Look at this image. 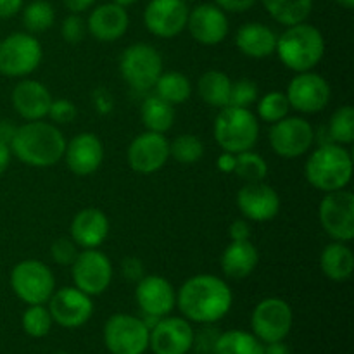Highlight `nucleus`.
<instances>
[{
  "mask_svg": "<svg viewBox=\"0 0 354 354\" xmlns=\"http://www.w3.org/2000/svg\"><path fill=\"white\" fill-rule=\"evenodd\" d=\"M234 303V294L220 277L201 273L190 277L176 292V306L183 318L196 324H214L225 318Z\"/></svg>",
  "mask_w": 354,
  "mask_h": 354,
  "instance_id": "obj_1",
  "label": "nucleus"
},
{
  "mask_svg": "<svg viewBox=\"0 0 354 354\" xmlns=\"http://www.w3.org/2000/svg\"><path fill=\"white\" fill-rule=\"evenodd\" d=\"M10 152L31 168L55 166L66 151V138L54 123L28 121L16 128L10 138Z\"/></svg>",
  "mask_w": 354,
  "mask_h": 354,
  "instance_id": "obj_2",
  "label": "nucleus"
},
{
  "mask_svg": "<svg viewBox=\"0 0 354 354\" xmlns=\"http://www.w3.org/2000/svg\"><path fill=\"white\" fill-rule=\"evenodd\" d=\"M277 55L286 68L294 73L313 71L315 66L324 59L325 38L322 31L306 21L287 26L277 37Z\"/></svg>",
  "mask_w": 354,
  "mask_h": 354,
  "instance_id": "obj_3",
  "label": "nucleus"
},
{
  "mask_svg": "<svg viewBox=\"0 0 354 354\" xmlns=\"http://www.w3.org/2000/svg\"><path fill=\"white\" fill-rule=\"evenodd\" d=\"M308 183L322 192L346 189L353 176L351 152L339 144H324L315 149L304 166Z\"/></svg>",
  "mask_w": 354,
  "mask_h": 354,
  "instance_id": "obj_4",
  "label": "nucleus"
},
{
  "mask_svg": "<svg viewBox=\"0 0 354 354\" xmlns=\"http://www.w3.org/2000/svg\"><path fill=\"white\" fill-rule=\"evenodd\" d=\"M214 140L225 152L251 151L259 138L258 116L249 107H221L214 120Z\"/></svg>",
  "mask_w": 354,
  "mask_h": 354,
  "instance_id": "obj_5",
  "label": "nucleus"
},
{
  "mask_svg": "<svg viewBox=\"0 0 354 354\" xmlns=\"http://www.w3.org/2000/svg\"><path fill=\"white\" fill-rule=\"evenodd\" d=\"M10 287L28 306L45 304L55 290V277L44 261L23 259L10 272Z\"/></svg>",
  "mask_w": 354,
  "mask_h": 354,
  "instance_id": "obj_6",
  "label": "nucleus"
},
{
  "mask_svg": "<svg viewBox=\"0 0 354 354\" xmlns=\"http://www.w3.org/2000/svg\"><path fill=\"white\" fill-rule=\"evenodd\" d=\"M44 50L31 33L16 31L0 41V75L23 78L40 66Z\"/></svg>",
  "mask_w": 354,
  "mask_h": 354,
  "instance_id": "obj_7",
  "label": "nucleus"
},
{
  "mask_svg": "<svg viewBox=\"0 0 354 354\" xmlns=\"http://www.w3.org/2000/svg\"><path fill=\"white\" fill-rule=\"evenodd\" d=\"M120 71L131 88L138 92L154 88L162 73L161 54L149 44L130 45L121 54Z\"/></svg>",
  "mask_w": 354,
  "mask_h": 354,
  "instance_id": "obj_8",
  "label": "nucleus"
},
{
  "mask_svg": "<svg viewBox=\"0 0 354 354\" xmlns=\"http://www.w3.org/2000/svg\"><path fill=\"white\" fill-rule=\"evenodd\" d=\"M151 330L142 318L116 313L104 325V344L111 354H144L149 349Z\"/></svg>",
  "mask_w": 354,
  "mask_h": 354,
  "instance_id": "obj_9",
  "label": "nucleus"
},
{
  "mask_svg": "<svg viewBox=\"0 0 354 354\" xmlns=\"http://www.w3.org/2000/svg\"><path fill=\"white\" fill-rule=\"evenodd\" d=\"M294 315L289 303L280 297H266L259 301L251 315L252 334L265 344L280 342L292 328Z\"/></svg>",
  "mask_w": 354,
  "mask_h": 354,
  "instance_id": "obj_10",
  "label": "nucleus"
},
{
  "mask_svg": "<svg viewBox=\"0 0 354 354\" xmlns=\"http://www.w3.org/2000/svg\"><path fill=\"white\" fill-rule=\"evenodd\" d=\"M320 225L328 237L339 242L354 239V196L351 190L327 192L318 209Z\"/></svg>",
  "mask_w": 354,
  "mask_h": 354,
  "instance_id": "obj_11",
  "label": "nucleus"
},
{
  "mask_svg": "<svg viewBox=\"0 0 354 354\" xmlns=\"http://www.w3.org/2000/svg\"><path fill=\"white\" fill-rule=\"evenodd\" d=\"M71 279L76 289L92 296L106 292L113 280V263L99 249H83L71 265Z\"/></svg>",
  "mask_w": 354,
  "mask_h": 354,
  "instance_id": "obj_12",
  "label": "nucleus"
},
{
  "mask_svg": "<svg viewBox=\"0 0 354 354\" xmlns=\"http://www.w3.org/2000/svg\"><path fill=\"white\" fill-rule=\"evenodd\" d=\"M268 140L277 156L296 159L311 149L315 142V130L304 118L286 116L272 124Z\"/></svg>",
  "mask_w": 354,
  "mask_h": 354,
  "instance_id": "obj_13",
  "label": "nucleus"
},
{
  "mask_svg": "<svg viewBox=\"0 0 354 354\" xmlns=\"http://www.w3.org/2000/svg\"><path fill=\"white\" fill-rule=\"evenodd\" d=\"M287 100L290 109L303 114H317L330 102L332 90L327 80L315 71L296 73L287 86Z\"/></svg>",
  "mask_w": 354,
  "mask_h": 354,
  "instance_id": "obj_14",
  "label": "nucleus"
},
{
  "mask_svg": "<svg viewBox=\"0 0 354 354\" xmlns=\"http://www.w3.org/2000/svg\"><path fill=\"white\" fill-rule=\"evenodd\" d=\"M52 320L64 328L83 327L93 315V301L88 294L73 287L54 290L48 299Z\"/></svg>",
  "mask_w": 354,
  "mask_h": 354,
  "instance_id": "obj_15",
  "label": "nucleus"
},
{
  "mask_svg": "<svg viewBox=\"0 0 354 354\" xmlns=\"http://www.w3.org/2000/svg\"><path fill=\"white\" fill-rule=\"evenodd\" d=\"M169 159V142L165 133L147 131L137 135L128 145L127 161L133 171L151 175L159 171Z\"/></svg>",
  "mask_w": 354,
  "mask_h": 354,
  "instance_id": "obj_16",
  "label": "nucleus"
},
{
  "mask_svg": "<svg viewBox=\"0 0 354 354\" xmlns=\"http://www.w3.org/2000/svg\"><path fill=\"white\" fill-rule=\"evenodd\" d=\"M196 334L187 318L162 317L151 328L149 348L154 354H187L194 348Z\"/></svg>",
  "mask_w": 354,
  "mask_h": 354,
  "instance_id": "obj_17",
  "label": "nucleus"
},
{
  "mask_svg": "<svg viewBox=\"0 0 354 354\" xmlns=\"http://www.w3.org/2000/svg\"><path fill=\"white\" fill-rule=\"evenodd\" d=\"M189 3L183 0H151L144 10V24L154 37L173 38L187 28Z\"/></svg>",
  "mask_w": 354,
  "mask_h": 354,
  "instance_id": "obj_18",
  "label": "nucleus"
},
{
  "mask_svg": "<svg viewBox=\"0 0 354 354\" xmlns=\"http://www.w3.org/2000/svg\"><path fill=\"white\" fill-rule=\"evenodd\" d=\"M189 33L197 44L201 45H218L228 37L227 12L216 6V3H199L189 10L187 19Z\"/></svg>",
  "mask_w": 354,
  "mask_h": 354,
  "instance_id": "obj_19",
  "label": "nucleus"
},
{
  "mask_svg": "<svg viewBox=\"0 0 354 354\" xmlns=\"http://www.w3.org/2000/svg\"><path fill=\"white\" fill-rule=\"evenodd\" d=\"M237 207L245 220L266 223L280 211V196L265 182L245 183L237 194Z\"/></svg>",
  "mask_w": 354,
  "mask_h": 354,
  "instance_id": "obj_20",
  "label": "nucleus"
},
{
  "mask_svg": "<svg viewBox=\"0 0 354 354\" xmlns=\"http://www.w3.org/2000/svg\"><path fill=\"white\" fill-rule=\"evenodd\" d=\"M135 297L142 313L152 317H168L176 306V292L171 283L159 275H144L137 283Z\"/></svg>",
  "mask_w": 354,
  "mask_h": 354,
  "instance_id": "obj_21",
  "label": "nucleus"
},
{
  "mask_svg": "<svg viewBox=\"0 0 354 354\" xmlns=\"http://www.w3.org/2000/svg\"><path fill=\"white\" fill-rule=\"evenodd\" d=\"M64 159L76 176H88L100 168L104 161V144L95 133L83 131L66 142Z\"/></svg>",
  "mask_w": 354,
  "mask_h": 354,
  "instance_id": "obj_22",
  "label": "nucleus"
},
{
  "mask_svg": "<svg viewBox=\"0 0 354 354\" xmlns=\"http://www.w3.org/2000/svg\"><path fill=\"white\" fill-rule=\"evenodd\" d=\"M128 24H130V17H128L127 9L109 2L97 6L90 12L88 19H86V31L95 40L111 44V41L120 40L127 33Z\"/></svg>",
  "mask_w": 354,
  "mask_h": 354,
  "instance_id": "obj_23",
  "label": "nucleus"
},
{
  "mask_svg": "<svg viewBox=\"0 0 354 354\" xmlns=\"http://www.w3.org/2000/svg\"><path fill=\"white\" fill-rule=\"evenodd\" d=\"M12 106L16 113L26 121L44 120L52 104V93L44 83L37 80H21L12 90Z\"/></svg>",
  "mask_w": 354,
  "mask_h": 354,
  "instance_id": "obj_24",
  "label": "nucleus"
},
{
  "mask_svg": "<svg viewBox=\"0 0 354 354\" xmlns=\"http://www.w3.org/2000/svg\"><path fill=\"white\" fill-rule=\"evenodd\" d=\"M71 239L82 249H99L109 235V220L97 207H86L75 214L71 221Z\"/></svg>",
  "mask_w": 354,
  "mask_h": 354,
  "instance_id": "obj_25",
  "label": "nucleus"
},
{
  "mask_svg": "<svg viewBox=\"0 0 354 354\" xmlns=\"http://www.w3.org/2000/svg\"><path fill=\"white\" fill-rule=\"evenodd\" d=\"M235 45L248 57L265 59L275 54L277 33L263 23H245L237 30Z\"/></svg>",
  "mask_w": 354,
  "mask_h": 354,
  "instance_id": "obj_26",
  "label": "nucleus"
},
{
  "mask_svg": "<svg viewBox=\"0 0 354 354\" xmlns=\"http://www.w3.org/2000/svg\"><path fill=\"white\" fill-rule=\"evenodd\" d=\"M259 263V252L251 241H232L221 254L220 266L225 277L248 279Z\"/></svg>",
  "mask_w": 354,
  "mask_h": 354,
  "instance_id": "obj_27",
  "label": "nucleus"
},
{
  "mask_svg": "<svg viewBox=\"0 0 354 354\" xmlns=\"http://www.w3.org/2000/svg\"><path fill=\"white\" fill-rule=\"evenodd\" d=\"M320 268L327 279L334 282H344L351 279L354 272V254L348 242L334 241L320 254Z\"/></svg>",
  "mask_w": 354,
  "mask_h": 354,
  "instance_id": "obj_28",
  "label": "nucleus"
},
{
  "mask_svg": "<svg viewBox=\"0 0 354 354\" xmlns=\"http://www.w3.org/2000/svg\"><path fill=\"white\" fill-rule=\"evenodd\" d=\"M232 80L227 73L211 69L206 71L197 82V93L201 99L213 107H227L230 104Z\"/></svg>",
  "mask_w": 354,
  "mask_h": 354,
  "instance_id": "obj_29",
  "label": "nucleus"
},
{
  "mask_svg": "<svg viewBox=\"0 0 354 354\" xmlns=\"http://www.w3.org/2000/svg\"><path fill=\"white\" fill-rule=\"evenodd\" d=\"M261 3L270 17L286 28L304 23L313 10V0H261Z\"/></svg>",
  "mask_w": 354,
  "mask_h": 354,
  "instance_id": "obj_30",
  "label": "nucleus"
},
{
  "mask_svg": "<svg viewBox=\"0 0 354 354\" xmlns=\"http://www.w3.org/2000/svg\"><path fill=\"white\" fill-rule=\"evenodd\" d=\"M140 118L147 131L166 133L175 123V106L159 99L158 95H151L142 104Z\"/></svg>",
  "mask_w": 354,
  "mask_h": 354,
  "instance_id": "obj_31",
  "label": "nucleus"
},
{
  "mask_svg": "<svg viewBox=\"0 0 354 354\" xmlns=\"http://www.w3.org/2000/svg\"><path fill=\"white\" fill-rule=\"evenodd\" d=\"M214 354H265V344L252 332L228 330L214 341Z\"/></svg>",
  "mask_w": 354,
  "mask_h": 354,
  "instance_id": "obj_32",
  "label": "nucleus"
},
{
  "mask_svg": "<svg viewBox=\"0 0 354 354\" xmlns=\"http://www.w3.org/2000/svg\"><path fill=\"white\" fill-rule=\"evenodd\" d=\"M156 95L159 99L166 100L171 106L176 104H183L185 100L190 99L192 95V85H190V80L187 78L183 73L178 71H169V73H161V76L158 78L154 85Z\"/></svg>",
  "mask_w": 354,
  "mask_h": 354,
  "instance_id": "obj_33",
  "label": "nucleus"
},
{
  "mask_svg": "<svg viewBox=\"0 0 354 354\" xmlns=\"http://www.w3.org/2000/svg\"><path fill=\"white\" fill-rule=\"evenodd\" d=\"M55 21V10L47 0H33L23 10V24L31 35L44 33L52 28Z\"/></svg>",
  "mask_w": 354,
  "mask_h": 354,
  "instance_id": "obj_34",
  "label": "nucleus"
},
{
  "mask_svg": "<svg viewBox=\"0 0 354 354\" xmlns=\"http://www.w3.org/2000/svg\"><path fill=\"white\" fill-rule=\"evenodd\" d=\"M234 173L245 183L265 182V178L268 176V165H266L263 156L252 151H245L241 154H235Z\"/></svg>",
  "mask_w": 354,
  "mask_h": 354,
  "instance_id": "obj_35",
  "label": "nucleus"
},
{
  "mask_svg": "<svg viewBox=\"0 0 354 354\" xmlns=\"http://www.w3.org/2000/svg\"><path fill=\"white\" fill-rule=\"evenodd\" d=\"M203 156L204 144L196 135L183 133L169 142V158H173L180 165H196Z\"/></svg>",
  "mask_w": 354,
  "mask_h": 354,
  "instance_id": "obj_36",
  "label": "nucleus"
},
{
  "mask_svg": "<svg viewBox=\"0 0 354 354\" xmlns=\"http://www.w3.org/2000/svg\"><path fill=\"white\" fill-rule=\"evenodd\" d=\"M328 135L332 142L339 145H349L354 142V109L342 106L335 109L328 123Z\"/></svg>",
  "mask_w": 354,
  "mask_h": 354,
  "instance_id": "obj_37",
  "label": "nucleus"
},
{
  "mask_svg": "<svg viewBox=\"0 0 354 354\" xmlns=\"http://www.w3.org/2000/svg\"><path fill=\"white\" fill-rule=\"evenodd\" d=\"M21 324H23V330L30 337L41 339L50 332L54 320H52L50 311H48V308H45V304H31L23 313Z\"/></svg>",
  "mask_w": 354,
  "mask_h": 354,
  "instance_id": "obj_38",
  "label": "nucleus"
},
{
  "mask_svg": "<svg viewBox=\"0 0 354 354\" xmlns=\"http://www.w3.org/2000/svg\"><path fill=\"white\" fill-rule=\"evenodd\" d=\"M289 111L290 104L287 100L286 92H280V90H273V92L265 93L258 102V118L270 124L283 120L289 114Z\"/></svg>",
  "mask_w": 354,
  "mask_h": 354,
  "instance_id": "obj_39",
  "label": "nucleus"
},
{
  "mask_svg": "<svg viewBox=\"0 0 354 354\" xmlns=\"http://www.w3.org/2000/svg\"><path fill=\"white\" fill-rule=\"evenodd\" d=\"M256 100H258V86L251 80H239L237 83H232L230 104L228 106L249 107Z\"/></svg>",
  "mask_w": 354,
  "mask_h": 354,
  "instance_id": "obj_40",
  "label": "nucleus"
},
{
  "mask_svg": "<svg viewBox=\"0 0 354 354\" xmlns=\"http://www.w3.org/2000/svg\"><path fill=\"white\" fill-rule=\"evenodd\" d=\"M78 245L73 242V239L61 237L50 245V256L57 265L61 266H71L73 261L78 256Z\"/></svg>",
  "mask_w": 354,
  "mask_h": 354,
  "instance_id": "obj_41",
  "label": "nucleus"
},
{
  "mask_svg": "<svg viewBox=\"0 0 354 354\" xmlns=\"http://www.w3.org/2000/svg\"><path fill=\"white\" fill-rule=\"evenodd\" d=\"M47 116L50 118L54 124H68L75 121V118L78 116V109H76V106L71 100L57 99L52 100Z\"/></svg>",
  "mask_w": 354,
  "mask_h": 354,
  "instance_id": "obj_42",
  "label": "nucleus"
},
{
  "mask_svg": "<svg viewBox=\"0 0 354 354\" xmlns=\"http://www.w3.org/2000/svg\"><path fill=\"white\" fill-rule=\"evenodd\" d=\"M61 35L68 44H80L86 35V23L80 14H69L62 21Z\"/></svg>",
  "mask_w": 354,
  "mask_h": 354,
  "instance_id": "obj_43",
  "label": "nucleus"
},
{
  "mask_svg": "<svg viewBox=\"0 0 354 354\" xmlns=\"http://www.w3.org/2000/svg\"><path fill=\"white\" fill-rule=\"evenodd\" d=\"M121 272H123V277L130 282H138V280L144 277V265L138 258H133V256H128V258L123 259L121 263Z\"/></svg>",
  "mask_w": 354,
  "mask_h": 354,
  "instance_id": "obj_44",
  "label": "nucleus"
},
{
  "mask_svg": "<svg viewBox=\"0 0 354 354\" xmlns=\"http://www.w3.org/2000/svg\"><path fill=\"white\" fill-rule=\"evenodd\" d=\"M258 0H214L220 9H223L225 12H245V10L252 9L256 6Z\"/></svg>",
  "mask_w": 354,
  "mask_h": 354,
  "instance_id": "obj_45",
  "label": "nucleus"
},
{
  "mask_svg": "<svg viewBox=\"0 0 354 354\" xmlns=\"http://www.w3.org/2000/svg\"><path fill=\"white\" fill-rule=\"evenodd\" d=\"M228 235L232 241H251V227L245 218H239V220L232 221L230 228H228Z\"/></svg>",
  "mask_w": 354,
  "mask_h": 354,
  "instance_id": "obj_46",
  "label": "nucleus"
},
{
  "mask_svg": "<svg viewBox=\"0 0 354 354\" xmlns=\"http://www.w3.org/2000/svg\"><path fill=\"white\" fill-rule=\"evenodd\" d=\"M23 9V0H0V19H9Z\"/></svg>",
  "mask_w": 354,
  "mask_h": 354,
  "instance_id": "obj_47",
  "label": "nucleus"
},
{
  "mask_svg": "<svg viewBox=\"0 0 354 354\" xmlns=\"http://www.w3.org/2000/svg\"><path fill=\"white\" fill-rule=\"evenodd\" d=\"M95 2L97 0H64V6L71 14H82L88 10Z\"/></svg>",
  "mask_w": 354,
  "mask_h": 354,
  "instance_id": "obj_48",
  "label": "nucleus"
},
{
  "mask_svg": "<svg viewBox=\"0 0 354 354\" xmlns=\"http://www.w3.org/2000/svg\"><path fill=\"white\" fill-rule=\"evenodd\" d=\"M216 166H218V169H220V171L234 173V169H235V154L223 151V154H220V158H218Z\"/></svg>",
  "mask_w": 354,
  "mask_h": 354,
  "instance_id": "obj_49",
  "label": "nucleus"
},
{
  "mask_svg": "<svg viewBox=\"0 0 354 354\" xmlns=\"http://www.w3.org/2000/svg\"><path fill=\"white\" fill-rule=\"evenodd\" d=\"M10 156H12V152H10L9 144H3V142H0V175H2V173H6V169L9 168Z\"/></svg>",
  "mask_w": 354,
  "mask_h": 354,
  "instance_id": "obj_50",
  "label": "nucleus"
},
{
  "mask_svg": "<svg viewBox=\"0 0 354 354\" xmlns=\"http://www.w3.org/2000/svg\"><path fill=\"white\" fill-rule=\"evenodd\" d=\"M14 131H16V128H14L12 124L7 123L6 120L0 121V142H3V144H10V138H12Z\"/></svg>",
  "mask_w": 354,
  "mask_h": 354,
  "instance_id": "obj_51",
  "label": "nucleus"
},
{
  "mask_svg": "<svg viewBox=\"0 0 354 354\" xmlns=\"http://www.w3.org/2000/svg\"><path fill=\"white\" fill-rule=\"evenodd\" d=\"M265 354H290L289 348L283 344V341L280 342H270L265 346Z\"/></svg>",
  "mask_w": 354,
  "mask_h": 354,
  "instance_id": "obj_52",
  "label": "nucleus"
},
{
  "mask_svg": "<svg viewBox=\"0 0 354 354\" xmlns=\"http://www.w3.org/2000/svg\"><path fill=\"white\" fill-rule=\"evenodd\" d=\"M114 3H118V6H121V7H124V9H127V7H130V6H133L135 2H138V0H113Z\"/></svg>",
  "mask_w": 354,
  "mask_h": 354,
  "instance_id": "obj_53",
  "label": "nucleus"
},
{
  "mask_svg": "<svg viewBox=\"0 0 354 354\" xmlns=\"http://www.w3.org/2000/svg\"><path fill=\"white\" fill-rule=\"evenodd\" d=\"M335 3H339L344 9H353L354 7V0H335Z\"/></svg>",
  "mask_w": 354,
  "mask_h": 354,
  "instance_id": "obj_54",
  "label": "nucleus"
},
{
  "mask_svg": "<svg viewBox=\"0 0 354 354\" xmlns=\"http://www.w3.org/2000/svg\"><path fill=\"white\" fill-rule=\"evenodd\" d=\"M185 3H190V2H196V0H183Z\"/></svg>",
  "mask_w": 354,
  "mask_h": 354,
  "instance_id": "obj_55",
  "label": "nucleus"
},
{
  "mask_svg": "<svg viewBox=\"0 0 354 354\" xmlns=\"http://www.w3.org/2000/svg\"><path fill=\"white\" fill-rule=\"evenodd\" d=\"M55 354H68V353H64V351H59V353H55Z\"/></svg>",
  "mask_w": 354,
  "mask_h": 354,
  "instance_id": "obj_56",
  "label": "nucleus"
}]
</instances>
